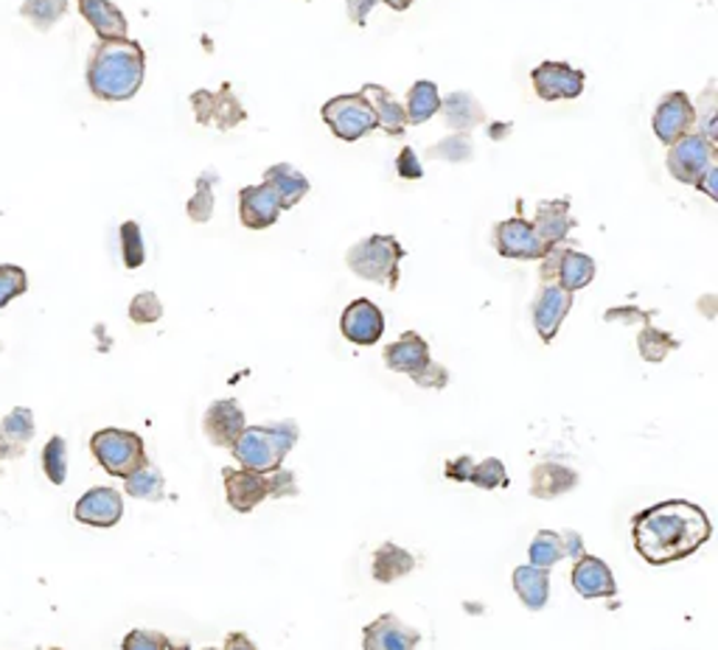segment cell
Segmentation results:
<instances>
[{"mask_svg":"<svg viewBox=\"0 0 718 650\" xmlns=\"http://www.w3.org/2000/svg\"><path fill=\"white\" fill-rule=\"evenodd\" d=\"M570 309H573V292L562 289L558 283H545L538 289L536 300H533V329L545 345L556 340Z\"/></svg>","mask_w":718,"mask_h":650,"instance_id":"cell-14","label":"cell"},{"mask_svg":"<svg viewBox=\"0 0 718 650\" xmlns=\"http://www.w3.org/2000/svg\"><path fill=\"white\" fill-rule=\"evenodd\" d=\"M29 292V275L18 264H0V309Z\"/></svg>","mask_w":718,"mask_h":650,"instance_id":"cell-41","label":"cell"},{"mask_svg":"<svg viewBox=\"0 0 718 650\" xmlns=\"http://www.w3.org/2000/svg\"><path fill=\"white\" fill-rule=\"evenodd\" d=\"M79 14L88 20V25L96 31L99 40H124L130 25L124 12L115 7L113 0H76Z\"/></svg>","mask_w":718,"mask_h":650,"instance_id":"cell-23","label":"cell"},{"mask_svg":"<svg viewBox=\"0 0 718 650\" xmlns=\"http://www.w3.org/2000/svg\"><path fill=\"white\" fill-rule=\"evenodd\" d=\"M696 188H699V192H705L707 197H710L712 203H716V199H718V166L707 168V172L701 174L699 179H696Z\"/></svg>","mask_w":718,"mask_h":650,"instance_id":"cell-49","label":"cell"},{"mask_svg":"<svg viewBox=\"0 0 718 650\" xmlns=\"http://www.w3.org/2000/svg\"><path fill=\"white\" fill-rule=\"evenodd\" d=\"M514 591L522 600V606L531 611H542L551 600V569L542 567H516L514 569Z\"/></svg>","mask_w":718,"mask_h":650,"instance_id":"cell-25","label":"cell"},{"mask_svg":"<svg viewBox=\"0 0 718 650\" xmlns=\"http://www.w3.org/2000/svg\"><path fill=\"white\" fill-rule=\"evenodd\" d=\"M225 499L236 514H253L264 499H269V472L250 468H222Z\"/></svg>","mask_w":718,"mask_h":650,"instance_id":"cell-16","label":"cell"},{"mask_svg":"<svg viewBox=\"0 0 718 650\" xmlns=\"http://www.w3.org/2000/svg\"><path fill=\"white\" fill-rule=\"evenodd\" d=\"M188 102H192L194 121L199 126H216L219 132H228L239 126L242 121H247V110L242 107L228 82L219 90H194Z\"/></svg>","mask_w":718,"mask_h":650,"instance_id":"cell-8","label":"cell"},{"mask_svg":"<svg viewBox=\"0 0 718 650\" xmlns=\"http://www.w3.org/2000/svg\"><path fill=\"white\" fill-rule=\"evenodd\" d=\"M359 93L368 99L373 115H377V130H384L390 137L404 135V130L410 126L408 113H404V104L396 102V96L388 87H382V84H366Z\"/></svg>","mask_w":718,"mask_h":650,"instance_id":"cell-22","label":"cell"},{"mask_svg":"<svg viewBox=\"0 0 718 650\" xmlns=\"http://www.w3.org/2000/svg\"><path fill=\"white\" fill-rule=\"evenodd\" d=\"M124 491L132 499L161 502L163 491H166V479H163V472L155 463H146V466H141L139 472H132L130 477L124 479Z\"/></svg>","mask_w":718,"mask_h":650,"instance_id":"cell-31","label":"cell"},{"mask_svg":"<svg viewBox=\"0 0 718 650\" xmlns=\"http://www.w3.org/2000/svg\"><path fill=\"white\" fill-rule=\"evenodd\" d=\"M593 278H595L593 256L564 247L562 261H558V269H556L558 287L567 289V292H578V289L589 287V283H593Z\"/></svg>","mask_w":718,"mask_h":650,"instance_id":"cell-29","label":"cell"},{"mask_svg":"<svg viewBox=\"0 0 718 650\" xmlns=\"http://www.w3.org/2000/svg\"><path fill=\"white\" fill-rule=\"evenodd\" d=\"M384 7H390L393 9V12H408L410 7H413L416 0H382Z\"/></svg>","mask_w":718,"mask_h":650,"instance_id":"cell-53","label":"cell"},{"mask_svg":"<svg viewBox=\"0 0 718 650\" xmlns=\"http://www.w3.org/2000/svg\"><path fill=\"white\" fill-rule=\"evenodd\" d=\"M694 126H696V107L694 102H690L688 93L674 90V93H665V96L659 99L652 118V130L654 135H657V141H663L665 146L677 144L679 137L694 132Z\"/></svg>","mask_w":718,"mask_h":650,"instance_id":"cell-11","label":"cell"},{"mask_svg":"<svg viewBox=\"0 0 718 650\" xmlns=\"http://www.w3.org/2000/svg\"><path fill=\"white\" fill-rule=\"evenodd\" d=\"M396 174H399L401 179L424 177V163H421L419 152H416L413 146H404V149L399 152V157H396Z\"/></svg>","mask_w":718,"mask_h":650,"instance_id":"cell-45","label":"cell"},{"mask_svg":"<svg viewBox=\"0 0 718 650\" xmlns=\"http://www.w3.org/2000/svg\"><path fill=\"white\" fill-rule=\"evenodd\" d=\"M474 472V460L469 454H461V457L449 460L447 468H443V477L452 479V483H469Z\"/></svg>","mask_w":718,"mask_h":650,"instance_id":"cell-46","label":"cell"},{"mask_svg":"<svg viewBox=\"0 0 718 650\" xmlns=\"http://www.w3.org/2000/svg\"><path fill=\"white\" fill-rule=\"evenodd\" d=\"M441 113L447 118L449 130L455 132H472L474 126H480L485 121V110L472 93L466 90H455V93H449L447 99L441 102Z\"/></svg>","mask_w":718,"mask_h":650,"instance_id":"cell-28","label":"cell"},{"mask_svg":"<svg viewBox=\"0 0 718 650\" xmlns=\"http://www.w3.org/2000/svg\"><path fill=\"white\" fill-rule=\"evenodd\" d=\"M68 14V0H25L20 7V18L29 20L40 34L54 29Z\"/></svg>","mask_w":718,"mask_h":650,"instance_id":"cell-32","label":"cell"},{"mask_svg":"<svg viewBox=\"0 0 718 650\" xmlns=\"http://www.w3.org/2000/svg\"><path fill=\"white\" fill-rule=\"evenodd\" d=\"M384 364L393 373H404L424 390H443L449 384V370L432 362L430 345L419 331H404L396 342L384 345Z\"/></svg>","mask_w":718,"mask_h":650,"instance_id":"cell-5","label":"cell"},{"mask_svg":"<svg viewBox=\"0 0 718 650\" xmlns=\"http://www.w3.org/2000/svg\"><path fill=\"white\" fill-rule=\"evenodd\" d=\"M677 348H679V340H674L668 331L652 326V320L643 322V331L637 334V351H640V357L646 359V362L652 364L665 362V357H668L670 351H677Z\"/></svg>","mask_w":718,"mask_h":650,"instance_id":"cell-33","label":"cell"},{"mask_svg":"<svg viewBox=\"0 0 718 650\" xmlns=\"http://www.w3.org/2000/svg\"><path fill=\"white\" fill-rule=\"evenodd\" d=\"M419 644L421 631L396 615H382L362 628V650H419Z\"/></svg>","mask_w":718,"mask_h":650,"instance_id":"cell-18","label":"cell"},{"mask_svg":"<svg viewBox=\"0 0 718 650\" xmlns=\"http://www.w3.org/2000/svg\"><path fill=\"white\" fill-rule=\"evenodd\" d=\"M379 0H348L346 3V9H348V20H351L353 25H359V29H362V25L368 23V14H371V9L377 7Z\"/></svg>","mask_w":718,"mask_h":650,"instance_id":"cell-48","label":"cell"},{"mask_svg":"<svg viewBox=\"0 0 718 650\" xmlns=\"http://www.w3.org/2000/svg\"><path fill=\"white\" fill-rule=\"evenodd\" d=\"M416 569V558L413 553H408L404 547L393 541H384L382 547L373 553V564H371V575L377 584L388 586L401 580L404 575H410Z\"/></svg>","mask_w":718,"mask_h":650,"instance_id":"cell-27","label":"cell"},{"mask_svg":"<svg viewBox=\"0 0 718 650\" xmlns=\"http://www.w3.org/2000/svg\"><path fill=\"white\" fill-rule=\"evenodd\" d=\"M562 538H564V558H578V555H584V541H581V536L575 530H562Z\"/></svg>","mask_w":718,"mask_h":650,"instance_id":"cell-50","label":"cell"},{"mask_svg":"<svg viewBox=\"0 0 718 650\" xmlns=\"http://www.w3.org/2000/svg\"><path fill=\"white\" fill-rule=\"evenodd\" d=\"M340 331L348 342L362 348H371L384 334V314L373 300L357 298L346 306L340 317Z\"/></svg>","mask_w":718,"mask_h":650,"instance_id":"cell-15","label":"cell"},{"mask_svg":"<svg viewBox=\"0 0 718 650\" xmlns=\"http://www.w3.org/2000/svg\"><path fill=\"white\" fill-rule=\"evenodd\" d=\"M121 648L124 650H188L192 644H188V639L177 642V639L166 637V633H161V631L135 628V631L126 633L124 642H121Z\"/></svg>","mask_w":718,"mask_h":650,"instance_id":"cell-38","label":"cell"},{"mask_svg":"<svg viewBox=\"0 0 718 650\" xmlns=\"http://www.w3.org/2000/svg\"><path fill=\"white\" fill-rule=\"evenodd\" d=\"M216 174L214 172H205L197 177V185H194V197L188 199L186 205V214L188 219L197 221V225H205V221H211V216H214V185H216Z\"/></svg>","mask_w":718,"mask_h":650,"instance_id":"cell-36","label":"cell"},{"mask_svg":"<svg viewBox=\"0 0 718 650\" xmlns=\"http://www.w3.org/2000/svg\"><path fill=\"white\" fill-rule=\"evenodd\" d=\"M531 79L542 102H573L584 93V84H587V73L556 60L533 68Z\"/></svg>","mask_w":718,"mask_h":650,"instance_id":"cell-9","label":"cell"},{"mask_svg":"<svg viewBox=\"0 0 718 650\" xmlns=\"http://www.w3.org/2000/svg\"><path fill=\"white\" fill-rule=\"evenodd\" d=\"M570 578H573L575 595L584 597V600H604V597L617 595L615 575H612V569L606 567L601 558H595V555H578Z\"/></svg>","mask_w":718,"mask_h":650,"instance_id":"cell-20","label":"cell"},{"mask_svg":"<svg viewBox=\"0 0 718 650\" xmlns=\"http://www.w3.org/2000/svg\"><path fill=\"white\" fill-rule=\"evenodd\" d=\"M427 157H432V161H449V163H463L472 157V137L466 135V132H452L449 137H443L441 144L432 146L430 152H427Z\"/></svg>","mask_w":718,"mask_h":650,"instance_id":"cell-42","label":"cell"},{"mask_svg":"<svg viewBox=\"0 0 718 650\" xmlns=\"http://www.w3.org/2000/svg\"><path fill=\"white\" fill-rule=\"evenodd\" d=\"M23 454H25L23 448L12 446V443L3 437V432H0V463H3V460H18V457H23Z\"/></svg>","mask_w":718,"mask_h":650,"instance_id":"cell-52","label":"cell"},{"mask_svg":"<svg viewBox=\"0 0 718 650\" xmlns=\"http://www.w3.org/2000/svg\"><path fill=\"white\" fill-rule=\"evenodd\" d=\"M533 230L538 234V239L545 241L547 247L564 245L570 236V230L575 227V219L570 216V199H545L536 205V219L531 221Z\"/></svg>","mask_w":718,"mask_h":650,"instance_id":"cell-21","label":"cell"},{"mask_svg":"<svg viewBox=\"0 0 718 650\" xmlns=\"http://www.w3.org/2000/svg\"><path fill=\"white\" fill-rule=\"evenodd\" d=\"M578 472L562 463H538L531 472V496L536 499H558L578 488Z\"/></svg>","mask_w":718,"mask_h":650,"instance_id":"cell-24","label":"cell"},{"mask_svg":"<svg viewBox=\"0 0 718 650\" xmlns=\"http://www.w3.org/2000/svg\"><path fill=\"white\" fill-rule=\"evenodd\" d=\"M0 351H3V345H0Z\"/></svg>","mask_w":718,"mask_h":650,"instance_id":"cell-56","label":"cell"},{"mask_svg":"<svg viewBox=\"0 0 718 650\" xmlns=\"http://www.w3.org/2000/svg\"><path fill=\"white\" fill-rule=\"evenodd\" d=\"M245 410L236 399H219L205 410L203 415V432L216 448H230L239 435L245 432Z\"/></svg>","mask_w":718,"mask_h":650,"instance_id":"cell-17","label":"cell"},{"mask_svg":"<svg viewBox=\"0 0 718 650\" xmlns=\"http://www.w3.org/2000/svg\"><path fill=\"white\" fill-rule=\"evenodd\" d=\"M404 113H408L410 126L427 124L430 118H435V115L441 113V93H438V84L430 82V79H419V82L410 87Z\"/></svg>","mask_w":718,"mask_h":650,"instance_id":"cell-30","label":"cell"},{"mask_svg":"<svg viewBox=\"0 0 718 650\" xmlns=\"http://www.w3.org/2000/svg\"><path fill=\"white\" fill-rule=\"evenodd\" d=\"M90 452H93L96 463L110 477L121 479H126L132 472H139L141 466L150 463L144 437H141L139 432L115 430V426L93 432V435H90Z\"/></svg>","mask_w":718,"mask_h":650,"instance_id":"cell-6","label":"cell"},{"mask_svg":"<svg viewBox=\"0 0 718 650\" xmlns=\"http://www.w3.org/2000/svg\"><path fill=\"white\" fill-rule=\"evenodd\" d=\"M527 558H531V567L553 569L564 558V538L562 533L556 530H538L533 536L531 547H527Z\"/></svg>","mask_w":718,"mask_h":650,"instance_id":"cell-34","label":"cell"},{"mask_svg":"<svg viewBox=\"0 0 718 650\" xmlns=\"http://www.w3.org/2000/svg\"><path fill=\"white\" fill-rule=\"evenodd\" d=\"M654 317V311H640V309H635V306H620V309H609L604 314V320L606 322H646V320H652Z\"/></svg>","mask_w":718,"mask_h":650,"instance_id":"cell-47","label":"cell"},{"mask_svg":"<svg viewBox=\"0 0 718 650\" xmlns=\"http://www.w3.org/2000/svg\"><path fill=\"white\" fill-rule=\"evenodd\" d=\"M320 115H324V124L335 132V137L346 144H353L377 130V115L362 93H342V96L329 99Z\"/></svg>","mask_w":718,"mask_h":650,"instance_id":"cell-7","label":"cell"},{"mask_svg":"<svg viewBox=\"0 0 718 650\" xmlns=\"http://www.w3.org/2000/svg\"><path fill=\"white\" fill-rule=\"evenodd\" d=\"M49 650H62V648H49Z\"/></svg>","mask_w":718,"mask_h":650,"instance_id":"cell-55","label":"cell"},{"mask_svg":"<svg viewBox=\"0 0 718 650\" xmlns=\"http://www.w3.org/2000/svg\"><path fill=\"white\" fill-rule=\"evenodd\" d=\"M121 516H124V496L115 488H107V485L84 491L76 505H73V519L88 527L107 530V527L119 525Z\"/></svg>","mask_w":718,"mask_h":650,"instance_id":"cell-13","label":"cell"},{"mask_svg":"<svg viewBox=\"0 0 718 650\" xmlns=\"http://www.w3.org/2000/svg\"><path fill=\"white\" fill-rule=\"evenodd\" d=\"M469 483L480 491L509 488V472H505V463L498 457L480 460V463H474V472L472 477H469Z\"/></svg>","mask_w":718,"mask_h":650,"instance_id":"cell-40","label":"cell"},{"mask_svg":"<svg viewBox=\"0 0 718 650\" xmlns=\"http://www.w3.org/2000/svg\"><path fill=\"white\" fill-rule=\"evenodd\" d=\"M281 214V199L273 192V185L258 183L239 192V219L250 230H267V227L276 225Z\"/></svg>","mask_w":718,"mask_h":650,"instance_id":"cell-19","label":"cell"},{"mask_svg":"<svg viewBox=\"0 0 718 650\" xmlns=\"http://www.w3.org/2000/svg\"><path fill=\"white\" fill-rule=\"evenodd\" d=\"M404 247L396 236L390 234H373L368 239L357 241L351 250L346 252V264L357 278L362 281L379 283V287L393 292L399 287L401 278V261H404Z\"/></svg>","mask_w":718,"mask_h":650,"instance_id":"cell-4","label":"cell"},{"mask_svg":"<svg viewBox=\"0 0 718 650\" xmlns=\"http://www.w3.org/2000/svg\"><path fill=\"white\" fill-rule=\"evenodd\" d=\"M300 430L295 421H278V424L245 426L239 441L230 446L236 463L250 472H276L284 466L287 454L298 443Z\"/></svg>","mask_w":718,"mask_h":650,"instance_id":"cell-3","label":"cell"},{"mask_svg":"<svg viewBox=\"0 0 718 650\" xmlns=\"http://www.w3.org/2000/svg\"><path fill=\"white\" fill-rule=\"evenodd\" d=\"M0 432H3V437H7L12 446L25 448L37 435L34 412H31L29 406H14V410L0 421Z\"/></svg>","mask_w":718,"mask_h":650,"instance_id":"cell-35","label":"cell"},{"mask_svg":"<svg viewBox=\"0 0 718 650\" xmlns=\"http://www.w3.org/2000/svg\"><path fill=\"white\" fill-rule=\"evenodd\" d=\"M163 317V303L155 292H141L130 303V320L135 326H152Z\"/></svg>","mask_w":718,"mask_h":650,"instance_id":"cell-43","label":"cell"},{"mask_svg":"<svg viewBox=\"0 0 718 650\" xmlns=\"http://www.w3.org/2000/svg\"><path fill=\"white\" fill-rule=\"evenodd\" d=\"M146 76V51L139 40H99L88 60V87L99 102H130Z\"/></svg>","mask_w":718,"mask_h":650,"instance_id":"cell-2","label":"cell"},{"mask_svg":"<svg viewBox=\"0 0 718 650\" xmlns=\"http://www.w3.org/2000/svg\"><path fill=\"white\" fill-rule=\"evenodd\" d=\"M121 258H124L126 269H139L146 261V245H144V230L139 221H124L121 225Z\"/></svg>","mask_w":718,"mask_h":650,"instance_id":"cell-39","label":"cell"},{"mask_svg":"<svg viewBox=\"0 0 718 650\" xmlns=\"http://www.w3.org/2000/svg\"><path fill=\"white\" fill-rule=\"evenodd\" d=\"M264 183L273 185V192L281 199V208L289 210L311 192V183L306 174H300L293 163H276L264 172Z\"/></svg>","mask_w":718,"mask_h":650,"instance_id":"cell-26","label":"cell"},{"mask_svg":"<svg viewBox=\"0 0 718 650\" xmlns=\"http://www.w3.org/2000/svg\"><path fill=\"white\" fill-rule=\"evenodd\" d=\"M203 650H219V648H203Z\"/></svg>","mask_w":718,"mask_h":650,"instance_id":"cell-54","label":"cell"},{"mask_svg":"<svg viewBox=\"0 0 718 650\" xmlns=\"http://www.w3.org/2000/svg\"><path fill=\"white\" fill-rule=\"evenodd\" d=\"M219 650H258V648H256V642H253V639L247 637V633L234 631V633H228V637H225V644H222Z\"/></svg>","mask_w":718,"mask_h":650,"instance_id":"cell-51","label":"cell"},{"mask_svg":"<svg viewBox=\"0 0 718 650\" xmlns=\"http://www.w3.org/2000/svg\"><path fill=\"white\" fill-rule=\"evenodd\" d=\"M712 536L705 507L688 499H665L646 507L632 522L637 555L652 567L679 564L699 553Z\"/></svg>","mask_w":718,"mask_h":650,"instance_id":"cell-1","label":"cell"},{"mask_svg":"<svg viewBox=\"0 0 718 650\" xmlns=\"http://www.w3.org/2000/svg\"><path fill=\"white\" fill-rule=\"evenodd\" d=\"M287 496H298L295 472H287V468L269 472V499H287Z\"/></svg>","mask_w":718,"mask_h":650,"instance_id":"cell-44","label":"cell"},{"mask_svg":"<svg viewBox=\"0 0 718 650\" xmlns=\"http://www.w3.org/2000/svg\"><path fill=\"white\" fill-rule=\"evenodd\" d=\"M494 250L514 261H538L551 247L538 239L531 221L516 214L514 219H503L494 227Z\"/></svg>","mask_w":718,"mask_h":650,"instance_id":"cell-12","label":"cell"},{"mask_svg":"<svg viewBox=\"0 0 718 650\" xmlns=\"http://www.w3.org/2000/svg\"><path fill=\"white\" fill-rule=\"evenodd\" d=\"M668 149L670 177L688 185H696V179L712 166V155H716V146L701 132H688L685 137H679L677 144H670Z\"/></svg>","mask_w":718,"mask_h":650,"instance_id":"cell-10","label":"cell"},{"mask_svg":"<svg viewBox=\"0 0 718 650\" xmlns=\"http://www.w3.org/2000/svg\"><path fill=\"white\" fill-rule=\"evenodd\" d=\"M40 463H42V472H45V477H49V483H54V485L65 483V477H68V441L65 437L62 435L51 437V441L42 446Z\"/></svg>","mask_w":718,"mask_h":650,"instance_id":"cell-37","label":"cell"}]
</instances>
